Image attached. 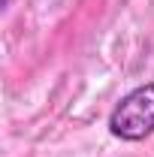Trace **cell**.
<instances>
[{
  "label": "cell",
  "mask_w": 154,
  "mask_h": 157,
  "mask_svg": "<svg viewBox=\"0 0 154 157\" xmlns=\"http://www.w3.org/2000/svg\"><path fill=\"white\" fill-rule=\"evenodd\" d=\"M109 133L124 142H142L154 133V82L124 94L109 115Z\"/></svg>",
  "instance_id": "cell-1"
}]
</instances>
